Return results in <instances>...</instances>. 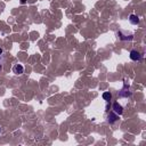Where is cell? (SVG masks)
<instances>
[{"instance_id": "cell-1", "label": "cell", "mask_w": 146, "mask_h": 146, "mask_svg": "<svg viewBox=\"0 0 146 146\" xmlns=\"http://www.w3.org/2000/svg\"><path fill=\"white\" fill-rule=\"evenodd\" d=\"M130 58H131L133 61H139L140 58H142V55H140L139 51L131 50V51H130Z\"/></svg>"}, {"instance_id": "cell-5", "label": "cell", "mask_w": 146, "mask_h": 146, "mask_svg": "<svg viewBox=\"0 0 146 146\" xmlns=\"http://www.w3.org/2000/svg\"><path fill=\"white\" fill-rule=\"evenodd\" d=\"M119 119V115L116 114V113H110V115H108V122L110 123H113V122H115V121Z\"/></svg>"}, {"instance_id": "cell-3", "label": "cell", "mask_w": 146, "mask_h": 146, "mask_svg": "<svg viewBox=\"0 0 146 146\" xmlns=\"http://www.w3.org/2000/svg\"><path fill=\"white\" fill-rule=\"evenodd\" d=\"M13 72L15 74H22V73L24 72V67H23L21 64H16L13 67Z\"/></svg>"}, {"instance_id": "cell-7", "label": "cell", "mask_w": 146, "mask_h": 146, "mask_svg": "<svg viewBox=\"0 0 146 146\" xmlns=\"http://www.w3.org/2000/svg\"><path fill=\"white\" fill-rule=\"evenodd\" d=\"M1 54H2V49L0 48V55H1Z\"/></svg>"}, {"instance_id": "cell-8", "label": "cell", "mask_w": 146, "mask_h": 146, "mask_svg": "<svg viewBox=\"0 0 146 146\" xmlns=\"http://www.w3.org/2000/svg\"><path fill=\"white\" fill-rule=\"evenodd\" d=\"M0 131H1V129H0Z\"/></svg>"}, {"instance_id": "cell-4", "label": "cell", "mask_w": 146, "mask_h": 146, "mask_svg": "<svg viewBox=\"0 0 146 146\" xmlns=\"http://www.w3.org/2000/svg\"><path fill=\"white\" fill-rule=\"evenodd\" d=\"M129 21H130V23L133 24V25H137L138 23H139V17L137 16V15H133L131 14L130 16H129Z\"/></svg>"}, {"instance_id": "cell-2", "label": "cell", "mask_w": 146, "mask_h": 146, "mask_svg": "<svg viewBox=\"0 0 146 146\" xmlns=\"http://www.w3.org/2000/svg\"><path fill=\"white\" fill-rule=\"evenodd\" d=\"M113 110H114V113H116L118 115H121L122 113H123V107H122L118 102L114 103V105H113Z\"/></svg>"}, {"instance_id": "cell-6", "label": "cell", "mask_w": 146, "mask_h": 146, "mask_svg": "<svg viewBox=\"0 0 146 146\" xmlns=\"http://www.w3.org/2000/svg\"><path fill=\"white\" fill-rule=\"evenodd\" d=\"M103 98H104L105 101H111V98H112V94H111L110 91H105V93L103 94Z\"/></svg>"}]
</instances>
